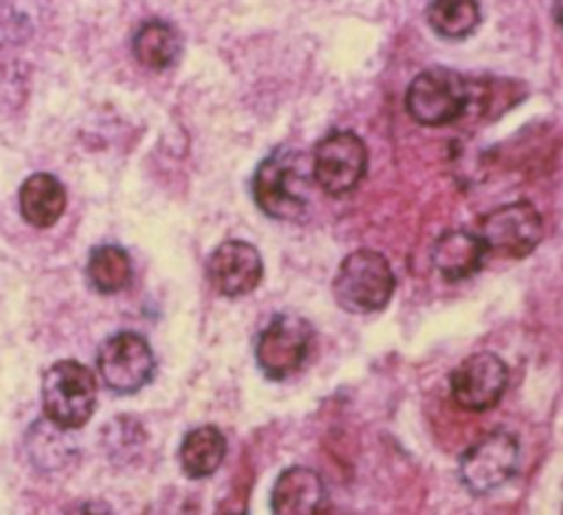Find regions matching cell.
Segmentation results:
<instances>
[{"mask_svg":"<svg viewBox=\"0 0 563 515\" xmlns=\"http://www.w3.org/2000/svg\"><path fill=\"white\" fill-rule=\"evenodd\" d=\"M224 434L213 425H202L185 434L178 449V462L189 478L198 480L216 473L224 460Z\"/></svg>","mask_w":563,"mask_h":515,"instance_id":"cell-15","label":"cell"},{"mask_svg":"<svg viewBox=\"0 0 563 515\" xmlns=\"http://www.w3.org/2000/svg\"><path fill=\"white\" fill-rule=\"evenodd\" d=\"M88 282L95 291L103 295H112L123 291L132 280V262L130 255L114 244H103L90 251L88 258Z\"/></svg>","mask_w":563,"mask_h":515,"instance_id":"cell-17","label":"cell"},{"mask_svg":"<svg viewBox=\"0 0 563 515\" xmlns=\"http://www.w3.org/2000/svg\"><path fill=\"white\" fill-rule=\"evenodd\" d=\"M18 202L20 213L29 224L48 229L62 218L66 209V189L53 174L37 172L22 183Z\"/></svg>","mask_w":563,"mask_h":515,"instance_id":"cell-14","label":"cell"},{"mask_svg":"<svg viewBox=\"0 0 563 515\" xmlns=\"http://www.w3.org/2000/svg\"><path fill=\"white\" fill-rule=\"evenodd\" d=\"M66 515H112L110 506L101 500H86L68 508Z\"/></svg>","mask_w":563,"mask_h":515,"instance_id":"cell-20","label":"cell"},{"mask_svg":"<svg viewBox=\"0 0 563 515\" xmlns=\"http://www.w3.org/2000/svg\"><path fill=\"white\" fill-rule=\"evenodd\" d=\"M323 502V482L308 467L284 469L271 493L273 515H317Z\"/></svg>","mask_w":563,"mask_h":515,"instance_id":"cell-13","label":"cell"},{"mask_svg":"<svg viewBox=\"0 0 563 515\" xmlns=\"http://www.w3.org/2000/svg\"><path fill=\"white\" fill-rule=\"evenodd\" d=\"M486 253L488 251L477 233L453 229L435 240L431 249V260L435 271L444 280L460 282L475 275L482 269Z\"/></svg>","mask_w":563,"mask_h":515,"instance_id":"cell-12","label":"cell"},{"mask_svg":"<svg viewBox=\"0 0 563 515\" xmlns=\"http://www.w3.org/2000/svg\"><path fill=\"white\" fill-rule=\"evenodd\" d=\"M312 337L314 332L308 319L290 313L275 315L255 343V361L260 370L275 381L295 374L308 359Z\"/></svg>","mask_w":563,"mask_h":515,"instance_id":"cell-5","label":"cell"},{"mask_svg":"<svg viewBox=\"0 0 563 515\" xmlns=\"http://www.w3.org/2000/svg\"><path fill=\"white\" fill-rule=\"evenodd\" d=\"M554 20H556L559 29L563 31V0H554Z\"/></svg>","mask_w":563,"mask_h":515,"instance_id":"cell-21","label":"cell"},{"mask_svg":"<svg viewBox=\"0 0 563 515\" xmlns=\"http://www.w3.org/2000/svg\"><path fill=\"white\" fill-rule=\"evenodd\" d=\"M253 198L275 220H297L308 209V172L290 147H277L255 169Z\"/></svg>","mask_w":563,"mask_h":515,"instance_id":"cell-1","label":"cell"},{"mask_svg":"<svg viewBox=\"0 0 563 515\" xmlns=\"http://www.w3.org/2000/svg\"><path fill=\"white\" fill-rule=\"evenodd\" d=\"M97 405V381L79 361H57L42 376V409L57 429L84 427Z\"/></svg>","mask_w":563,"mask_h":515,"instance_id":"cell-3","label":"cell"},{"mask_svg":"<svg viewBox=\"0 0 563 515\" xmlns=\"http://www.w3.org/2000/svg\"><path fill=\"white\" fill-rule=\"evenodd\" d=\"M396 288L394 271L387 258L372 249L352 251L332 282L336 304L354 315L376 313L387 306Z\"/></svg>","mask_w":563,"mask_h":515,"instance_id":"cell-2","label":"cell"},{"mask_svg":"<svg viewBox=\"0 0 563 515\" xmlns=\"http://www.w3.org/2000/svg\"><path fill=\"white\" fill-rule=\"evenodd\" d=\"M211 286L227 297H242L257 288L264 275L260 251L244 240L222 242L207 262Z\"/></svg>","mask_w":563,"mask_h":515,"instance_id":"cell-11","label":"cell"},{"mask_svg":"<svg viewBox=\"0 0 563 515\" xmlns=\"http://www.w3.org/2000/svg\"><path fill=\"white\" fill-rule=\"evenodd\" d=\"M486 251L506 258L530 255L543 235V220L534 205L517 200L493 209L482 218L479 233Z\"/></svg>","mask_w":563,"mask_h":515,"instance_id":"cell-8","label":"cell"},{"mask_svg":"<svg viewBox=\"0 0 563 515\" xmlns=\"http://www.w3.org/2000/svg\"><path fill=\"white\" fill-rule=\"evenodd\" d=\"M367 169V147L354 132H334L321 139L312 154V176L330 196L350 194Z\"/></svg>","mask_w":563,"mask_h":515,"instance_id":"cell-9","label":"cell"},{"mask_svg":"<svg viewBox=\"0 0 563 515\" xmlns=\"http://www.w3.org/2000/svg\"><path fill=\"white\" fill-rule=\"evenodd\" d=\"M97 368L108 390L134 394L154 376V352L150 343L130 330L108 337L97 352Z\"/></svg>","mask_w":563,"mask_h":515,"instance_id":"cell-7","label":"cell"},{"mask_svg":"<svg viewBox=\"0 0 563 515\" xmlns=\"http://www.w3.org/2000/svg\"><path fill=\"white\" fill-rule=\"evenodd\" d=\"M145 515H196V504L189 495L169 489L150 504Z\"/></svg>","mask_w":563,"mask_h":515,"instance_id":"cell-19","label":"cell"},{"mask_svg":"<svg viewBox=\"0 0 563 515\" xmlns=\"http://www.w3.org/2000/svg\"><path fill=\"white\" fill-rule=\"evenodd\" d=\"M231 515H240V513H231Z\"/></svg>","mask_w":563,"mask_h":515,"instance_id":"cell-22","label":"cell"},{"mask_svg":"<svg viewBox=\"0 0 563 515\" xmlns=\"http://www.w3.org/2000/svg\"><path fill=\"white\" fill-rule=\"evenodd\" d=\"M519 464V442L510 431L495 429L475 440L460 458V480L473 495L506 484Z\"/></svg>","mask_w":563,"mask_h":515,"instance_id":"cell-6","label":"cell"},{"mask_svg":"<svg viewBox=\"0 0 563 515\" xmlns=\"http://www.w3.org/2000/svg\"><path fill=\"white\" fill-rule=\"evenodd\" d=\"M477 0H431L427 9L429 26L444 40H464L479 26Z\"/></svg>","mask_w":563,"mask_h":515,"instance_id":"cell-18","label":"cell"},{"mask_svg":"<svg viewBox=\"0 0 563 515\" xmlns=\"http://www.w3.org/2000/svg\"><path fill=\"white\" fill-rule=\"evenodd\" d=\"M471 103L468 81L449 68H429L413 77L405 95L407 114L420 125H446L464 117Z\"/></svg>","mask_w":563,"mask_h":515,"instance_id":"cell-4","label":"cell"},{"mask_svg":"<svg viewBox=\"0 0 563 515\" xmlns=\"http://www.w3.org/2000/svg\"><path fill=\"white\" fill-rule=\"evenodd\" d=\"M508 368L493 352H475L451 372V396L466 412H486L499 403Z\"/></svg>","mask_w":563,"mask_h":515,"instance_id":"cell-10","label":"cell"},{"mask_svg":"<svg viewBox=\"0 0 563 515\" xmlns=\"http://www.w3.org/2000/svg\"><path fill=\"white\" fill-rule=\"evenodd\" d=\"M180 46L183 44L176 29L161 20L145 22L132 40V51L136 62L150 70L169 68L178 59Z\"/></svg>","mask_w":563,"mask_h":515,"instance_id":"cell-16","label":"cell"}]
</instances>
